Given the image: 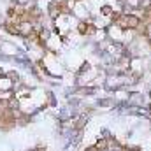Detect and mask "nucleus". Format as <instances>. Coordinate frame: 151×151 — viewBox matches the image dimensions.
<instances>
[{"mask_svg":"<svg viewBox=\"0 0 151 151\" xmlns=\"http://www.w3.org/2000/svg\"><path fill=\"white\" fill-rule=\"evenodd\" d=\"M18 28H19V37L28 39L32 35V32H34V23H30V21H21V23L18 25Z\"/></svg>","mask_w":151,"mask_h":151,"instance_id":"nucleus-1","label":"nucleus"},{"mask_svg":"<svg viewBox=\"0 0 151 151\" xmlns=\"http://www.w3.org/2000/svg\"><path fill=\"white\" fill-rule=\"evenodd\" d=\"M99 151H107V137H99L93 144Z\"/></svg>","mask_w":151,"mask_h":151,"instance_id":"nucleus-2","label":"nucleus"}]
</instances>
